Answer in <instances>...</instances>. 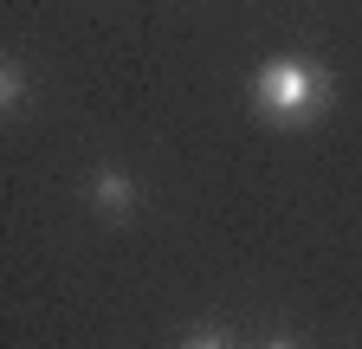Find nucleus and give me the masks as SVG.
I'll return each mask as SVG.
<instances>
[{
    "label": "nucleus",
    "instance_id": "obj_1",
    "mask_svg": "<svg viewBox=\"0 0 362 349\" xmlns=\"http://www.w3.org/2000/svg\"><path fill=\"white\" fill-rule=\"evenodd\" d=\"M252 104H259V117L298 129V123L330 110V78L317 65H304V59H265L252 71Z\"/></svg>",
    "mask_w": 362,
    "mask_h": 349
},
{
    "label": "nucleus",
    "instance_id": "obj_2",
    "mask_svg": "<svg viewBox=\"0 0 362 349\" xmlns=\"http://www.w3.org/2000/svg\"><path fill=\"white\" fill-rule=\"evenodd\" d=\"M90 207L110 213V220H123V213L136 207V182L123 168H98V174H90Z\"/></svg>",
    "mask_w": 362,
    "mask_h": 349
},
{
    "label": "nucleus",
    "instance_id": "obj_3",
    "mask_svg": "<svg viewBox=\"0 0 362 349\" xmlns=\"http://www.w3.org/2000/svg\"><path fill=\"white\" fill-rule=\"evenodd\" d=\"M20 104H26V71H20V65L7 59V65H0V110H7V117H13Z\"/></svg>",
    "mask_w": 362,
    "mask_h": 349
},
{
    "label": "nucleus",
    "instance_id": "obj_4",
    "mask_svg": "<svg viewBox=\"0 0 362 349\" xmlns=\"http://www.w3.org/2000/svg\"><path fill=\"white\" fill-rule=\"evenodd\" d=\"M181 349H233V336H226V330H194Z\"/></svg>",
    "mask_w": 362,
    "mask_h": 349
},
{
    "label": "nucleus",
    "instance_id": "obj_5",
    "mask_svg": "<svg viewBox=\"0 0 362 349\" xmlns=\"http://www.w3.org/2000/svg\"><path fill=\"white\" fill-rule=\"evenodd\" d=\"M265 349H298V343H285V336H272V343H265Z\"/></svg>",
    "mask_w": 362,
    "mask_h": 349
}]
</instances>
